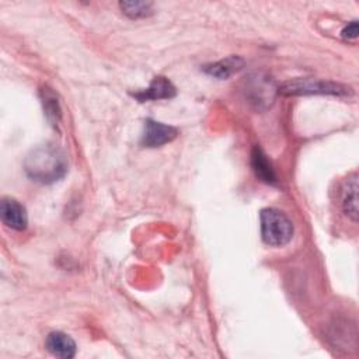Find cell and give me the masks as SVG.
Returning <instances> with one entry per match:
<instances>
[{
    "label": "cell",
    "mask_w": 359,
    "mask_h": 359,
    "mask_svg": "<svg viewBox=\"0 0 359 359\" xmlns=\"http://www.w3.org/2000/svg\"><path fill=\"white\" fill-rule=\"evenodd\" d=\"M67 157L53 143H45L32 149L24 160L25 174L36 182L53 184L67 172Z\"/></svg>",
    "instance_id": "cell-1"
},
{
    "label": "cell",
    "mask_w": 359,
    "mask_h": 359,
    "mask_svg": "<svg viewBox=\"0 0 359 359\" xmlns=\"http://www.w3.org/2000/svg\"><path fill=\"white\" fill-rule=\"evenodd\" d=\"M261 237L271 247H283L293 237L292 220L279 209L265 208L259 213Z\"/></svg>",
    "instance_id": "cell-2"
},
{
    "label": "cell",
    "mask_w": 359,
    "mask_h": 359,
    "mask_svg": "<svg viewBox=\"0 0 359 359\" xmlns=\"http://www.w3.org/2000/svg\"><path fill=\"white\" fill-rule=\"evenodd\" d=\"M278 93L282 95H309V94H331L346 95L351 88L332 81H323L316 79H293L279 86Z\"/></svg>",
    "instance_id": "cell-3"
},
{
    "label": "cell",
    "mask_w": 359,
    "mask_h": 359,
    "mask_svg": "<svg viewBox=\"0 0 359 359\" xmlns=\"http://www.w3.org/2000/svg\"><path fill=\"white\" fill-rule=\"evenodd\" d=\"M276 87L268 77H262L261 74H254L248 79L245 86V95L248 97L250 102H254L257 108L268 107L272 100L273 94L276 93Z\"/></svg>",
    "instance_id": "cell-4"
},
{
    "label": "cell",
    "mask_w": 359,
    "mask_h": 359,
    "mask_svg": "<svg viewBox=\"0 0 359 359\" xmlns=\"http://www.w3.org/2000/svg\"><path fill=\"white\" fill-rule=\"evenodd\" d=\"M178 135V130L170 125H164L154 119L144 121V130L140 143L144 147H160L172 142Z\"/></svg>",
    "instance_id": "cell-5"
},
{
    "label": "cell",
    "mask_w": 359,
    "mask_h": 359,
    "mask_svg": "<svg viewBox=\"0 0 359 359\" xmlns=\"http://www.w3.org/2000/svg\"><path fill=\"white\" fill-rule=\"evenodd\" d=\"M0 216L6 226L13 230L22 231L27 229L28 224V215L24 208L17 199L14 198H3L0 203Z\"/></svg>",
    "instance_id": "cell-6"
},
{
    "label": "cell",
    "mask_w": 359,
    "mask_h": 359,
    "mask_svg": "<svg viewBox=\"0 0 359 359\" xmlns=\"http://www.w3.org/2000/svg\"><path fill=\"white\" fill-rule=\"evenodd\" d=\"M177 90L174 84L164 76H157L153 79L150 86L144 90L136 91L132 95L139 101V102H146L151 100H170L175 97Z\"/></svg>",
    "instance_id": "cell-7"
},
{
    "label": "cell",
    "mask_w": 359,
    "mask_h": 359,
    "mask_svg": "<svg viewBox=\"0 0 359 359\" xmlns=\"http://www.w3.org/2000/svg\"><path fill=\"white\" fill-rule=\"evenodd\" d=\"M45 348L50 355L62 359L73 358L77 351L74 339L62 331L49 332L45 339Z\"/></svg>",
    "instance_id": "cell-8"
},
{
    "label": "cell",
    "mask_w": 359,
    "mask_h": 359,
    "mask_svg": "<svg viewBox=\"0 0 359 359\" xmlns=\"http://www.w3.org/2000/svg\"><path fill=\"white\" fill-rule=\"evenodd\" d=\"M251 165H252V170L255 172V177L259 181H262L268 185H276L278 184V178H276V174H275V170H273L271 161L268 160L265 153L258 146L254 147V150H252Z\"/></svg>",
    "instance_id": "cell-9"
},
{
    "label": "cell",
    "mask_w": 359,
    "mask_h": 359,
    "mask_svg": "<svg viewBox=\"0 0 359 359\" xmlns=\"http://www.w3.org/2000/svg\"><path fill=\"white\" fill-rule=\"evenodd\" d=\"M342 210L352 220L358 222V174L348 177L342 188Z\"/></svg>",
    "instance_id": "cell-10"
},
{
    "label": "cell",
    "mask_w": 359,
    "mask_h": 359,
    "mask_svg": "<svg viewBox=\"0 0 359 359\" xmlns=\"http://www.w3.org/2000/svg\"><path fill=\"white\" fill-rule=\"evenodd\" d=\"M244 66V60L240 56H229L219 62L203 66V72L216 79H229Z\"/></svg>",
    "instance_id": "cell-11"
},
{
    "label": "cell",
    "mask_w": 359,
    "mask_h": 359,
    "mask_svg": "<svg viewBox=\"0 0 359 359\" xmlns=\"http://www.w3.org/2000/svg\"><path fill=\"white\" fill-rule=\"evenodd\" d=\"M119 7L130 18H144L153 13V4L150 1H122Z\"/></svg>",
    "instance_id": "cell-12"
},
{
    "label": "cell",
    "mask_w": 359,
    "mask_h": 359,
    "mask_svg": "<svg viewBox=\"0 0 359 359\" xmlns=\"http://www.w3.org/2000/svg\"><path fill=\"white\" fill-rule=\"evenodd\" d=\"M42 94H43L42 102H43L46 116L52 122H57L60 118V107H59V101L56 100L55 93H52L49 90H42Z\"/></svg>",
    "instance_id": "cell-13"
},
{
    "label": "cell",
    "mask_w": 359,
    "mask_h": 359,
    "mask_svg": "<svg viewBox=\"0 0 359 359\" xmlns=\"http://www.w3.org/2000/svg\"><path fill=\"white\" fill-rule=\"evenodd\" d=\"M358 32H359V29H358V21L353 20V21L348 22V24L342 28L341 36H342L345 41H353V39L358 38Z\"/></svg>",
    "instance_id": "cell-14"
}]
</instances>
